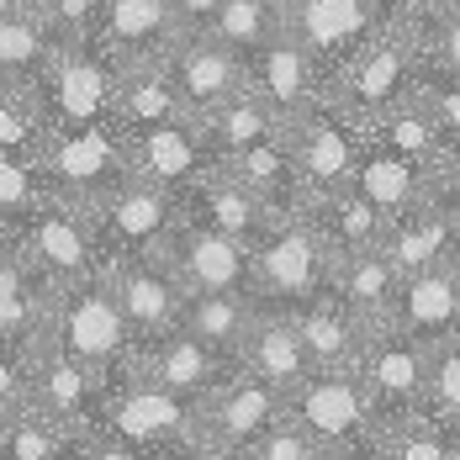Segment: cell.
Masks as SVG:
<instances>
[{"label": "cell", "mask_w": 460, "mask_h": 460, "mask_svg": "<svg viewBox=\"0 0 460 460\" xmlns=\"http://www.w3.org/2000/svg\"><path fill=\"white\" fill-rule=\"evenodd\" d=\"M243 460H323V445L296 423V418L286 413L276 429H265V434L249 445V456Z\"/></svg>", "instance_id": "44"}, {"label": "cell", "mask_w": 460, "mask_h": 460, "mask_svg": "<svg viewBox=\"0 0 460 460\" xmlns=\"http://www.w3.org/2000/svg\"><path fill=\"white\" fill-rule=\"evenodd\" d=\"M291 318H296V333H302V349H307L313 370H355L370 328H376L344 296H333V286H323L318 296L291 307Z\"/></svg>", "instance_id": "22"}, {"label": "cell", "mask_w": 460, "mask_h": 460, "mask_svg": "<svg viewBox=\"0 0 460 460\" xmlns=\"http://www.w3.org/2000/svg\"><path fill=\"white\" fill-rule=\"evenodd\" d=\"M53 291L58 286L22 254L16 233H0V339H38Z\"/></svg>", "instance_id": "27"}, {"label": "cell", "mask_w": 460, "mask_h": 460, "mask_svg": "<svg viewBox=\"0 0 460 460\" xmlns=\"http://www.w3.org/2000/svg\"><path fill=\"white\" fill-rule=\"evenodd\" d=\"M0 456L11 460H53V456H75V434L64 423H53L38 408H16L11 429H5V445Z\"/></svg>", "instance_id": "40"}, {"label": "cell", "mask_w": 460, "mask_h": 460, "mask_svg": "<svg viewBox=\"0 0 460 460\" xmlns=\"http://www.w3.org/2000/svg\"><path fill=\"white\" fill-rule=\"evenodd\" d=\"M217 43H228L233 53H254V48H265L276 32H286V5L280 0H223V11L212 16V27H207Z\"/></svg>", "instance_id": "37"}, {"label": "cell", "mask_w": 460, "mask_h": 460, "mask_svg": "<svg viewBox=\"0 0 460 460\" xmlns=\"http://www.w3.org/2000/svg\"><path fill=\"white\" fill-rule=\"evenodd\" d=\"M181 38L185 32L170 0H101L95 43L117 64H159Z\"/></svg>", "instance_id": "20"}, {"label": "cell", "mask_w": 460, "mask_h": 460, "mask_svg": "<svg viewBox=\"0 0 460 460\" xmlns=\"http://www.w3.org/2000/svg\"><path fill=\"white\" fill-rule=\"evenodd\" d=\"M201 128H207V138H212V148H217V159H228V154L249 148V143L276 138L286 122L270 111V101H265V95L243 85V91L228 95L223 106H212V111L201 117Z\"/></svg>", "instance_id": "34"}, {"label": "cell", "mask_w": 460, "mask_h": 460, "mask_svg": "<svg viewBox=\"0 0 460 460\" xmlns=\"http://www.w3.org/2000/svg\"><path fill=\"white\" fill-rule=\"evenodd\" d=\"M418 106L434 117V128H439V138L450 154H460V75H445V69H423V80H418Z\"/></svg>", "instance_id": "41"}, {"label": "cell", "mask_w": 460, "mask_h": 460, "mask_svg": "<svg viewBox=\"0 0 460 460\" xmlns=\"http://www.w3.org/2000/svg\"><path fill=\"white\" fill-rule=\"evenodd\" d=\"M43 175H48L53 196L95 207L101 196H111L117 185L133 175L122 128L111 117L106 122H85V128H53L43 143Z\"/></svg>", "instance_id": "8"}, {"label": "cell", "mask_w": 460, "mask_h": 460, "mask_svg": "<svg viewBox=\"0 0 460 460\" xmlns=\"http://www.w3.org/2000/svg\"><path fill=\"white\" fill-rule=\"evenodd\" d=\"M181 95H175V80L159 64H122L117 75V101H111V122L122 133H138V128H154L164 117H181Z\"/></svg>", "instance_id": "32"}, {"label": "cell", "mask_w": 460, "mask_h": 460, "mask_svg": "<svg viewBox=\"0 0 460 460\" xmlns=\"http://www.w3.org/2000/svg\"><path fill=\"white\" fill-rule=\"evenodd\" d=\"M48 111L38 101V85H16V80H0V154L11 159H43L48 143Z\"/></svg>", "instance_id": "36"}, {"label": "cell", "mask_w": 460, "mask_h": 460, "mask_svg": "<svg viewBox=\"0 0 460 460\" xmlns=\"http://www.w3.org/2000/svg\"><path fill=\"white\" fill-rule=\"evenodd\" d=\"M223 170H228L233 181L249 185L276 217L280 212H302V207H307V190H302V175H296L286 128H280L276 138H260V143H249V148H238V154H228Z\"/></svg>", "instance_id": "28"}, {"label": "cell", "mask_w": 460, "mask_h": 460, "mask_svg": "<svg viewBox=\"0 0 460 460\" xmlns=\"http://www.w3.org/2000/svg\"><path fill=\"white\" fill-rule=\"evenodd\" d=\"M302 212H307V223L318 228L323 249H328L333 260H344V254H360V249H381L386 217L370 207L355 185H344V190H328V196H313Z\"/></svg>", "instance_id": "29"}, {"label": "cell", "mask_w": 460, "mask_h": 460, "mask_svg": "<svg viewBox=\"0 0 460 460\" xmlns=\"http://www.w3.org/2000/svg\"><path fill=\"white\" fill-rule=\"evenodd\" d=\"M101 381L106 376H95L80 360H69L64 349H53L48 339H38L32 344V386H27V402L22 408H38L53 423H64L75 434V456H80V434H85L95 402H101Z\"/></svg>", "instance_id": "17"}, {"label": "cell", "mask_w": 460, "mask_h": 460, "mask_svg": "<svg viewBox=\"0 0 460 460\" xmlns=\"http://www.w3.org/2000/svg\"><path fill=\"white\" fill-rule=\"evenodd\" d=\"M439 170H445V164H423V159H408V154H392V148L366 143L349 185L366 196L381 217H397V212L423 207V201L439 196Z\"/></svg>", "instance_id": "24"}, {"label": "cell", "mask_w": 460, "mask_h": 460, "mask_svg": "<svg viewBox=\"0 0 460 460\" xmlns=\"http://www.w3.org/2000/svg\"><path fill=\"white\" fill-rule=\"evenodd\" d=\"M117 75L122 64L91 38L53 48V58L38 75V101L48 111V128H85V122H106L111 101H117Z\"/></svg>", "instance_id": "9"}, {"label": "cell", "mask_w": 460, "mask_h": 460, "mask_svg": "<svg viewBox=\"0 0 460 460\" xmlns=\"http://www.w3.org/2000/svg\"><path fill=\"white\" fill-rule=\"evenodd\" d=\"M243 64H249V91L265 95L280 122H296L302 111H313L323 95H328L318 64L307 58V48L296 43L291 32H276L265 48H254Z\"/></svg>", "instance_id": "21"}, {"label": "cell", "mask_w": 460, "mask_h": 460, "mask_svg": "<svg viewBox=\"0 0 460 460\" xmlns=\"http://www.w3.org/2000/svg\"><path fill=\"white\" fill-rule=\"evenodd\" d=\"M376 456L386 460H460V423L439 413H418L408 423H397V429H386L381 434V445H376Z\"/></svg>", "instance_id": "38"}, {"label": "cell", "mask_w": 460, "mask_h": 460, "mask_svg": "<svg viewBox=\"0 0 460 460\" xmlns=\"http://www.w3.org/2000/svg\"><path fill=\"white\" fill-rule=\"evenodd\" d=\"M392 323L408 328L429 349L450 344L460 333V270L456 265H434V270L402 276L397 302H392Z\"/></svg>", "instance_id": "23"}, {"label": "cell", "mask_w": 460, "mask_h": 460, "mask_svg": "<svg viewBox=\"0 0 460 460\" xmlns=\"http://www.w3.org/2000/svg\"><path fill=\"white\" fill-rule=\"evenodd\" d=\"M456 5H460V0H456Z\"/></svg>", "instance_id": "53"}, {"label": "cell", "mask_w": 460, "mask_h": 460, "mask_svg": "<svg viewBox=\"0 0 460 460\" xmlns=\"http://www.w3.org/2000/svg\"><path fill=\"white\" fill-rule=\"evenodd\" d=\"M429 413L460 423V333L429 349Z\"/></svg>", "instance_id": "42"}, {"label": "cell", "mask_w": 460, "mask_h": 460, "mask_svg": "<svg viewBox=\"0 0 460 460\" xmlns=\"http://www.w3.org/2000/svg\"><path fill=\"white\" fill-rule=\"evenodd\" d=\"M32 11L43 16V27L53 32V43L58 48L91 38L95 22H101V0H38Z\"/></svg>", "instance_id": "43"}, {"label": "cell", "mask_w": 460, "mask_h": 460, "mask_svg": "<svg viewBox=\"0 0 460 460\" xmlns=\"http://www.w3.org/2000/svg\"><path fill=\"white\" fill-rule=\"evenodd\" d=\"M48 196V175H43V159H11L0 154V233L22 228Z\"/></svg>", "instance_id": "39"}, {"label": "cell", "mask_w": 460, "mask_h": 460, "mask_svg": "<svg viewBox=\"0 0 460 460\" xmlns=\"http://www.w3.org/2000/svg\"><path fill=\"white\" fill-rule=\"evenodd\" d=\"M133 366H138L143 376H154L159 386H170V392L190 397V402H207L233 370H238V360L223 355V349H212V344H201L196 333H185L181 323H175L170 333H159V339L138 344Z\"/></svg>", "instance_id": "18"}, {"label": "cell", "mask_w": 460, "mask_h": 460, "mask_svg": "<svg viewBox=\"0 0 460 460\" xmlns=\"http://www.w3.org/2000/svg\"><path fill=\"white\" fill-rule=\"evenodd\" d=\"M159 254L170 260L185 291H249L254 296V243L212 228V223H196L181 212V223L159 243Z\"/></svg>", "instance_id": "12"}, {"label": "cell", "mask_w": 460, "mask_h": 460, "mask_svg": "<svg viewBox=\"0 0 460 460\" xmlns=\"http://www.w3.org/2000/svg\"><path fill=\"white\" fill-rule=\"evenodd\" d=\"M355 376L366 386V402L376 413V429H397L408 418L429 413V344H418L408 328L397 323H376L355 360Z\"/></svg>", "instance_id": "5"}, {"label": "cell", "mask_w": 460, "mask_h": 460, "mask_svg": "<svg viewBox=\"0 0 460 460\" xmlns=\"http://www.w3.org/2000/svg\"><path fill=\"white\" fill-rule=\"evenodd\" d=\"M38 339H48L53 349H64L69 360H80L95 376H117L138 355V339L128 328V313H122L106 270H91V276L58 286Z\"/></svg>", "instance_id": "2"}, {"label": "cell", "mask_w": 460, "mask_h": 460, "mask_svg": "<svg viewBox=\"0 0 460 460\" xmlns=\"http://www.w3.org/2000/svg\"><path fill=\"white\" fill-rule=\"evenodd\" d=\"M164 69L175 80V95L190 117H207L212 106H223L228 95L249 85V64L243 53H233L228 43H217L212 32H185L181 43L164 53Z\"/></svg>", "instance_id": "16"}, {"label": "cell", "mask_w": 460, "mask_h": 460, "mask_svg": "<svg viewBox=\"0 0 460 460\" xmlns=\"http://www.w3.org/2000/svg\"><path fill=\"white\" fill-rule=\"evenodd\" d=\"M423 69H429L423 32H418V27H397V22H386V27H381V32L349 58V69L328 85L323 101L339 106V111L366 133L370 122H381L386 111H397V106L413 101Z\"/></svg>", "instance_id": "3"}, {"label": "cell", "mask_w": 460, "mask_h": 460, "mask_svg": "<svg viewBox=\"0 0 460 460\" xmlns=\"http://www.w3.org/2000/svg\"><path fill=\"white\" fill-rule=\"evenodd\" d=\"M381 249H386V260L397 265V276H418V270L450 265V228H445V207H439V201H423V207H408V212L386 217Z\"/></svg>", "instance_id": "30"}, {"label": "cell", "mask_w": 460, "mask_h": 460, "mask_svg": "<svg viewBox=\"0 0 460 460\" xmlns=\"http://www.w3.org/2000/svg\"><path fill=\"white\" fill-rule=\"evenodd\" d=\"M106 276H111V291H117V302H122L128 328H133L138 344L159 339V333H170V328L181 323L185 286H181V276L170 270V260H164L159 249H154V254H138V260L111 265Z\"/></svg>", "instance_id": "19"}, {"label": "cell", "mask_w": 460, "mask_h": 460, "mask_svg": "<svg viewBox=\"0 0 460 460\" xmlns=\"http://www.w3.org/2000/svg\"><path fill=\"white\" fill-rule=\"evenodd\" d=\"M439 196L460 201V154H445V170H439Z\"/></svg>", "instance_id": "50"}, {"label": "cell", "mask_w": 460, "mask_h": 460, "mask_svg": "<svg viewBox=\"0 0 460 460\" xmlns=\"http://www.w3.org/2000/svg\"><path fill=\"white\" fill-rule=\"evenodd\" d=\"M238 370H249V376L270 381L280 392H291L313 370L307 349H302V333H296V318L280 313V307H260L254 323H249V333H243V344H238Z\"/></svg>", "instance_id": "25"}, {"label": "cell", "mask_w": 460, "mask_h": 460, "mask_svg": "<svg viewBox=\"0 0 460 460\" xmlns=\"http://www.w3.org/2000/svg\"><path fill=\"white\" fill-rule=\"evenodd\" d=\"M122 138H128L133 175L159 181V185H170V190H190L207 170L223 164L217 148H212V138H207V128H201V117H190V111L164 117V122L138 128V133H122Z\"/></svg>", "instance_id": "15"}, {"label": "cell", "mask_w": 460, "mask_h": 460, "mask_svg": "<svg viewBox=\"0 0 460 460\" xmlns=\"http://www.w3.org/2000/svg\"><path fill=\"white\" fill-rule=\"evenodd\" d=\"M286 418V392L249 376V370H233L228 381L201 402V456L228 460V456H249V445L276 429Z\"/></svg>", "instance_id": "11"}, {"label": "cell", "mask_w": 460, "mask_h": 460, "mask_svg": "<svg viewBox=\"0 0 460 460\" xmlns=\"http://www.w3.org/2000/svg\"><path fill=\"white\" fill-rule=\"evenodd\" d=\"M328 270H333V254L323 249L307 212H280L254 238V302L260 307H280V313L302 307L328 286Z\"/></svg>", "instance_id": "6"}, {"label": "cell", "mask_w": 460, "mask_h": 460, "mask_svg": "<svg viewBox=\"0 0 460 460\" xmlns=\"http://www.w3.org/2000/svg\"><path fill=\"white\" fill-rule=\"evenodd\" d=\"M280 5H286V32L307 48V58L318 64L323 91L386 27L381 0H280Z\"/></svg>", "instance_id": "10"}, {"label": "cell", "mask_w": 460, "mask_h": 460, "mask_svg": "<svg viewBox=\"0 0 460 460\" xmlns=\"http://www.w3.org/2000/svg\"><path fill=\"white\" fill-rule=\"evenodd\" d=\"M450 5L456 0H381V16L397 22V27H418V22H429V16H439Z\"/></svg>", "instance_id": "47"}, {"label": "cell", "mask_w": 460, "mask_h": 460, "mask_svg": "<svg viewBox=\"0 0 460 460\" xmlns=\"http://www.w3.org/2000/svg\"><path fill=\"white\" fill-rule=\"evenodd\" d=\"M11 418H16V408H11V402H0V445H5V429H11Z\"/></svg>", "instance_id": "51"}, {"label": "cell", "mask_w": 460, "mask_h": 460, "mask_svg": "<svg viewBox=\"0 0 460 460\" xmlns=\"http://www.w3.org/2000/svg\"><path fill=\"white\" fill-rule=\"evenodd\" d=\"M32 344L38 339H0V402L22 408L32 386Z\"/></svg>", "instance_id": "46"}, {"label": "cell", "mask_w": 460, "mask_h": 460, "mask_svg": "<svg viewBox=\"0 0 460 460\" xmlns=\"http://www.w3.org/2000/svg\"><path fill=\"white\" fill-rule=\"evenodd\" d=\"M286 143H291V159H296L302 190H307V201H313V196L344 190V185L355 181V164H360L366 133H360L339 106L318 101V106L302 111L296 122H286Z\"/></svg>", "instance_id": "13"}, {"label": "cell", "mask_w": 460, "mask_h": 460, "mask_svg": "<svg viewBox=\"0 0 460 460\" xmlns=\"http://www.w3.org/2000/svg\"><path fill=\"white\" fill-rule=\"evenodd\" d=\"M328 286H333V296H344L366 323H386L392 318V302H397L402 276H397V265L386 260V249H360V254L333 260Z\"/></svg>", "instance_id": "31"}, {"label": "cell", "mask_w": 460, "mask_h": 460, "mask_svg": "<svg viewBox=\"0 0 460 460\" xmlns=\"http://www.w3.org/2000/svg\"><path fill=\"white\" fill-rule=\"evenodd\" d=\"M254 313H260V302L249 291H185L181 328L196 333L201 344H212V349H223V355L238 360V344H243Z\"/></svg>", "instance_id": "33"}, {"label": "cell", "mask_w": 460, "mask_h": 460, "mask_svg": "<svg viewBox=\"0 0 460 460\" xmlns=\"http://www.w3.org/2000/svg\"><path fill=\"white\" fill-rule=\"evenodd\" d=\"M175 223H181V190L143 181V175H128L111 196H101L91 207L101 270H111L122 260H138V254H154L170 238Z\"/></svg>", "instance_id": "7"}, {"label": "cell", "mask_w": 460, "mask_h": 460, "mask_svg": "<svg viewBox=\"0 0 460 460\" xmlns=\"http://www.w3.org/2000/svg\"><path fill=\"white\" fill-rule=\"evenodd\" d=\"M181 212H185V217H196V223H212V228L233 233V238H243V243H254L260 233L270 228V217H276V212H270L249 185L233 181L223 164H217V170H207L190 190H181Z\"/></svg>", "instance_id": "26"}, {"label": "cell", "mask_w": 460, "mask_h": 460, "mask_svg": "<svg viewBox=\"0 0 460 460\" xmlns=\"http://www.w3.org/2000/svg\"><path fill=\"white\" fill-rule=\"evenodd\" d=\"M439 207H445V228H450V265L460 270V201H445V196H434Z\"/></svg>", "instance_id": "49"}, {"label": "cell", "mask_w": 460, "mask_h": 460, "mask_svg": "<svg viewBox=\"0 0 460 460\" xmlns=\"http://www.w3.org/2000/svg\"><path fill=\"white\" fill-rule=\"evenodd\" d=\"M32 5H38V0H0V16H5V11H32Z\"/></svg>", "instance_id": "52"}, {"label": "cell", "mask_w": 460, "mask_h": 460, "mask_svg": "<svg viewBox=\"0 0 460 460\" xmlns=\"http://www.w3.org/2000/svg\"><path fill=\"white\" fill-rule=\"evenodd\" d=\"M286 413L323 445V460L376 456V445H381V429H376V413H370L366 386L355 370H307L286 392Z\"/></svg>", "instance_id": "4"}, {"label": "cell", "mask_w": 460, "mask_h": 460, "mask_svg": "<svg viewBox=\"0 0 460 460\" xmlns=\"http://www.w3.org/2000/svg\"><path fill=\"white\" fill-rule=\"evenodd\" d=\"M201 402L159 386L138 366L101 381V402L80 434V456L128 460V456H201Z\"/></svg>", "instance_id": "1"}, {"label": "cell", "mask_w": 460, "mask_h": 460, "mask_svg": "<svg viewBox=\"0 0 460 460\" xmlns=\"http://www.w3.org/2000/svg\"><path fill=\"white\" fill-rule=\"evenodd\" d=\"M170 5H175L181 32H207V27H212V16L223 11V0H170Z\"/></svg>", "instance_id": "48"}, {"label": "cell", "mask_w": 460, "mask_h": 460, "mask_svg": "<svg viewBox=\"0 0 460 460\" xmlns=\"http://www.w3.org/2000/svg\"><path fill=\"white\" fill-rule=\"evenodd\" d=\"M53 32L43 27L38 11H5L0 16V80L38 85L43 64L53 58Z\"/></svg>", "instance_id": "35"}, {"label": "cell", "mask_w": 460, "mask_h": 460, "mask_svg": "<svg viewBox=\"0 0 460 460\" xmlns=\"http://www.w3.org/2000/svg\"><path fill=\"white\" fill-rule=\"evenodd\" d=\"M423 32V53H429V69H445V75H460V5L418 22Z\"/></svg>", "instance_id": "45"}, {"label": "cell", "mask_w": 460, "mask_h": 460, "mask_svg": "<svg viewBox=\"0 0 460 460\" xmlns=\"http://www.w3.org/2000/svg\"><path fill=\"white\" fill-rule=\"evenodd\" d=\"M11 233H16L22 254H27L53 286H69V280L101 270V260H95L91 207H80V201H69V196H48L43 207Z\"/></svg>", "instance_id": "14"}]
</instances>
